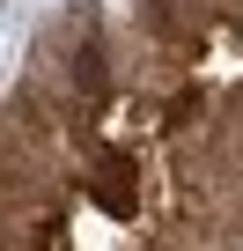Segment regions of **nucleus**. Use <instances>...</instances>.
Listing matches in <instances>:
<instances>
[{
    "label": "nucleus",
    "mask_w": 243,
    "mask_h": 251,
    "mask_svg": "<svg viewBox=\"0 0 243 251\" xmlns=\"http://www.w3.org/2000/svg\"><path fill=\"white\" fill-rule=\"evenodd\" d=\"M66 30H74V45H66L74 103H103V96H110V59H103V37H96V8H74Z\"/></svg>",
    "instance_id": "1"
},
{
    "label": "nucleus",
    "mask_w": 243,
    "mask_h": 251,
    "mask_svg": "<svg viewBox=\"0 0 243 251\" xmlns=\"http://www.w3.org/2000/svg\"><path fill=\"white\" fill-rule=\"evenodd\" d=\"M81 185H88L96 207H110V214H133V207H140V177H133L126 155H96V163L81 170Z\"/></svg>",
    "instance_id": "2"
},
{
    "label": "nucleus",
    "mask_w": 243,
    "mask_h": 251,
    "mask_svg": "<svg viewBox=\"0 0 243 251\" xmlns=\"http://www.w3.org/2000/svg\"><path fill=\"white\" fill-rule=\"evenodd\" d=\"M133 8H140V30L162 37L170 52H199V45H206V30L184 15V0H133Z\"/></svg>",
    "instance_id": "3"
}]
</instances>
